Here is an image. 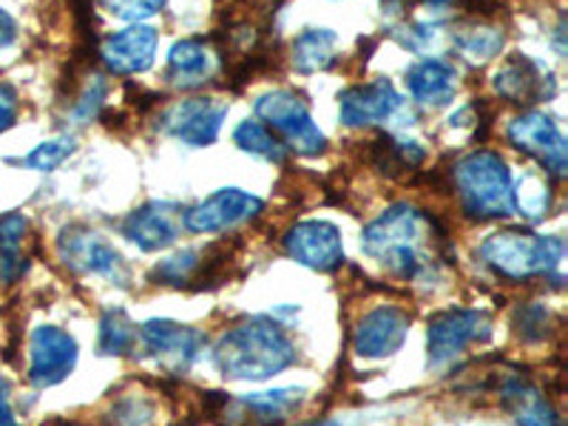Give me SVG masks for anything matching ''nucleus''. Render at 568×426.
I'll return each instance as SVG.
<instances>
[{"mask_svg":"<svg viewBox=\"0 0 568 426\" xmlns=\"http://www.w3.org/2000/svg\"><path fill=\"white\" fill-rule=\"evenodd\" d=\"M444 227L413 205H393L364 227L362 245L367 256L389 273L418 282L435 273L433 242H444Z\"/></svg>","mask_w":568,"mask_h":426,"instance_id":"f257e3e1","label":"nucleus"},{"mask_svg":"<svg viewBox=\"0 0 568 426\" xmlns=\"http://www.w3.org/2000/svg\"><path fill=\"white\" fill-rule=\"evenodd\" d=\"M296 362V344L278 322L253 316L236 324L213 347V364L231 382H267Z\"/></svg>","mask_w":568,"mask_h":426,"instance_id":"f03ea898","label":"nucleus"},{"mask_svg":"<svg viewBox=\"0 0 568 426\" xmlns=\"http://www.w3.org/2000/svg\"><path fill=\"white\" fill-rule=\"evenodd\" d=\"M478 256L495 276L506 282H529L535 276H551L566 256L560 236H537L524 227H509L486 236Z\"/></svg>","mask_w":568,"mask_h":426,"instance_id":"7ed1b4c3","label":"nucleus"},{"mask_svg":"<svg viewBox=\"0 0 568 426\" xmlns=\"http://www.w3.org/2000/svg\"><path fill=\"white\" fill-rule=\"evenodd\" d=\"M464 211L475 220H504L511 216V174L504 156L495 151H475L464 156L453 171Z\"/></svg>","mask_w":568,"mask_h":426,"instance_id":"20e7f679","label":"nucleus"},{"mask_svg":"<svg viewBox=\"0 0 568 426\" xmlns=\"http://www.w3.org/2000/svg\"><path fill=\"white\" fill-rule=\"evenodd\" d=\"M256 116L262 120L267 131H276L284 140V145L304 156L322 154L327 140H324L322 129L313 123V114L304 103L302 94L287 89L267 91L253 105Z\"/></svg>","mask_w":568,"mask_h":426,"instance_id":"39448f33","label":"nucleus"},{"mask_svg":"<svg viewBox=\"0 0 568 426\" xmlns=\"http://www.w3.org/2000/svg\"><path fill=\"white\" fill-rule=\"evenodd\" d=\"M491 336V318L484 311H469V307H449L438 316L429 318L426 329V353H429V367H446L453 364L460 353L471 344H484Z\"/></svg>","mask_w":568,"mask_h":426,"instance_id":"423d86ee","label":"nucleus"},{"mask_svg":"<svg viewBox=\"0 0 568 426\" xmlns=\"http://www.w3.org/2000/svg\"><path fill=\"white\" fill-rule=\"evenodd\" d=\"M136 342L142 349L169 373H185L191 364L200 358L205 349L207 338L202 336L200 329L187 327V324L169 322V318H151L136 329Z\"/></svg>","mask_w":568,"mask_h":426,"instance_id":"0eeeda50","label":"nucleus"},{"mask_svg":"<svg viewBox=\"0 0 568 426\" xmlns=\"http://www.w3.org/2000/svg\"><path fill=\"white\" fill-rule=\"evenodd\" d=\"M227 116V105L216 98H187L176 100L160 114V131L191 149H205L220 136Z\"/></svg>","mask_w":568,"mask_h":426,"instance_id":"6e6552de","label":"nucleus"},{"mask_svg":"<svg viewBox=\"0 0 568 426\" xmlns=\"http://www.w3.org/2000/svg\"><path fill=\"white\" fill-rule=\"evenodd\" d=\"M78 342L54 324H40L29 338V382L45 389L65 382L78 367Z\"/></svg>","mask_w":568,"mask_h":426,"instance_id":"1a4fd4ad","label":"nucleus"},{"mask_svg":"<svg viewBox=\"0 0 568 426\" xmlns=\"http://www.w3.org/2000/svg\"><path fill=\"white\" fill-rule=\"evenodd\" d=\"M60 258L71 271L85 273V276H105V278H125V262L116 253L111 242H105L98 231H91L85 225L63 227L58 240ZM123 284V282H120Z\"/></svg>","mask_w":568,"mask_h":426,"instance_id":"9d476101","label":"nucleus"},{"mask_svg":"<svg viewBox=\"0 0 568 426\" xmlns=\"http://www.w3.org/2000/svg\"><path fill=\"white\" fill-rule=\"evenodd\" d=\"M284 251L293 262L318 273H333L344 262L342 231L333 222L304 220L284 233Z\"/></svg>","mask_w":568,"mask_h":426,"instance_id":"9b49d317","label":"nucleus"},{"mask_svg":"<svg viewBox=\"0 0 568 426\" xmlns=\"http://www.w3.org/2000/svg\"><path fill=\"white\" fill-rule=\"evenodd\" d=\"M262 207L265 202L258 196L240 191V187H222L213 196L202 200L200 205L187 207L182 213V227L191 233H220L258 216Z\"/></svg>","mask_w":568,"mask_h":426,"instance_id":"f8f14e48","label":"nucleus"},{"mask_svg":"<svg viewBox=\"0 0 568 426\" xmlns=\"http://www.w3.org/2000/svg\"><path fill=\"white\" fill-rule=\"evenodd\" d=\"M509 142L517 151L535 156L546 165V171L555 176L566 174V136L557 129L551 116L540 114V111H526L524 116L511 120L509 131H506Z\"/></svg>","mask_w":568,"mask_h":426,"instance_id":"ddd939ff","label":"nucleus"},{"mask_svg":"<svg viewBox=\"0 0 568 426\" xmlns=\"http://www.w3.org/2000/svg\"><path fill=\"white\" fill-rule=\"evenodd\" d=\"M404 109V100L393 89L387 78L369 80V83L349 85L338 98V116L349 129H364V125L389 123Z\"/></svg>","mask_w":568,"mask_h":426,"instance_id":"4468645a","label":"nucleus"},{"mask_svg":"<svg viewBox=\"0 0 568 426\" xmlns=\"http://www.w3.org/2000/svg\"><path fill=\"white\" fill-rule=\"evenodd\" d=\"M409 313L393 307V304H384V307H375L367 316L358 322L353 336V349L362 358H387V355L398 353L400 344L407 342L409 336Z\"/></svg>","mask_w":568,"mask_h":426,"instance_id":"2eb2a0df","label":"nucleus"},{"mask_svg":"<svg viewBox=\"0 0 568 426\" xmlns=\"http://www.w3.org/2000/svg\"><path fill=\"white\" fill-rule=\"evenodd\" d=\"M156 45H160L156 29L145 27V23H134V27L109 34L103 40L100 60H103L111 74L131 78V74H142V71L151 69L156 58Z\"/></svg>","mask_w":568,"mask_h":426,"instance_id":"dca6fc26","label":"nucleus"},{"mask_svg":"<svg viewBox=\"0 0 568 426\" xmlns=\"http://www.w3.org/2000/svg\"><path fill=\"white\" fill-rule=\"evenodd\" d=\"M182 227L180 207L171 202H149V205L136 207L123 220V236L134 242L140 251L154 253L165 251L176 242Z\"/></svg>","mask_w":568,"mask_h":426,"instance_id":"f3484780","label":"nucleus"},{"mask_svg":"<svg viewBox=\"0 0 568 426\" xmlns=\"http://www.w3.org/2000/svg\"><path fill=\"white\" fill-rule=\"evenodd\" d=\"M491 85L504 100L517 105H531L546 100L555 91V83H551L549 74H542L529 58L524 54H515V58L506 60L500 69L495 71L491 78Z\"/></svg>","mask_w":568,"mask_h":426,"instance_id":"a211bd4d","label":"nucleus"},{"mask_svg":"<svg viewBox=\"0 0 568 426\" xmlns=\"http://www.w3.org/2000/svg\"><path fill=\"white\" fill-rule=\"evenodd\" d=\"M407 89L415 103L444 105L458 89V71L444 60H420L407 71Z\"/></svg>","mask_w":568,"mask_h":426,"instance_id":"6ab92c4d","label":"nucleus"},{"mask_svg":"<svg viewBox=\"0 0 568 426\" xmlns=\"http://www.w3.org/2000/svg\"><path fill=\"white\" fill-rule=\"evenodd\" d=\"M213 71V58L211 49L205 45V40L200 38H185L176 40L169 52V78L174 80L182 89H194L202 85L205 80H211L207 74Z\"/></svg>","mask_w":568,"mask_h":426,"instance_id":"aec40b11","label":"nucleus"},{"mask_svg":"<svg viewBox=\"0 0 568 426\" xmlns=\"http://www.w3.org/2000/svg\"><path fill=\"white\" fill-rule=\"evenodd\" d=\"M304 400L302 387L271 389V393H253L240 400V407L251 413V420L258 426H278L291 418Z\"/></svg>","mask_w":568,"mask_h":426,"instance_id":"412c9836","label":"nucleus"},{"mask_svg":"<svg viewBox=\"0 0 568 426\" xmlns=\"http://www.w3.org/2000/svg\"><path fill=\"white\" fill-rule=\"evenodd\" d=\"M338 38L329 29H304L296 40H293V65L302 74H316V71H327L336 63Z\"/></svg>","mask_w":568,"mask_h":426,"instance_id":"4be33fe9","label":"nucleus"},{"mask_svg":"<svg viewBox=\"0 0 568 426\" xmlns=\"http://www.w3.org/2000/svg\"><path fill=\"white\" fill-rule=\"evenodd\" d=\"M216 271V262L207 258L205 251H187L174 253V256L162 258L160 265L154 267V278H160L162 284H174V287H182V284H191L196 278H205V273Z\"/></svg>","mask_w":568,"mask_h":426,"instance_id":"5701e85b","label":"nucleus"},{"mask_svg":"<svg viewBox=\"0 0 568 426\" xmlns=\"http://www.w3.org/2000/svg\"><path fill=\"white\" fill-rule=\"evenodd\" d=\"M504 32L495 27H484V23H471V27L458 29L453 34V45L458 49V54L469 63H486V60L497 58L500 49H504Z\"/></svg>","mask_w":568,"mask_h":426,"instance_id":"b1692460","label":"nucleus"},{"mask_svg":"<svg viewBox=\"0 0 568 426\" xmlns=\"http://www.w3.org/2000/svg\"><path fill=\"white\" fill-rule=\"evenodd\" d=\"M511 205L524 213L526 220H546L551 211V187L540 174H524L511 185Z\"/></svg>","mask_w":568,"mask_h":426,"instance_id":"393cba45","label":"nucleus"},{"mask_svg":"<svg viewBox=\"0 0 568 426\" xmlns=\"http://www.w3.org/2000/svg\"><path fill=\"white\" fill-rule=\"evenodd\" d=\"M136 347V327L123 311H105L100 322V355H129Z\"/></svg>","mask_w":568,"mask_h":426,"instance_id":"a878e982","label":"nucleus"},{"mask_svg":"<svg viewBox=\"0 0 568 426\" xmlns=\"http://www.w3.org/2000/svg\"><path fill=\"white\" fill-rule=\"evenodd\" d=\"M233 142H236L245 154L262 156V160L267 162H284V156H287V151H284L282 142L273 136V131H267L265 125L256 123V120L240 123V129L233 131Z\"/></svg>","mask_w":568,"mask_h":426,"instance_id":"bb28decb","label":"nucleus"},{"mask_svg":"<svg viewBox=\"0 0 568 426\" xmlns=\"http://www.w3.org/2000/svg\"><path fill=\"white\" fill-rule=\"evenodd\" d=\"M74 149H78V145H74V136L69 134L54 136V140L40 142L38 149L23 160V165L32 171H54L60 169L71 154H74Z\"/></svg>","mask_w":568,"mask_h":426,"instance_id":"cd10ccee","label":"nucleus"},{"mask_svg":"<svg viewBox=\"0 0 568 426\" xmlns=\"http://www.w3.org/2000/svg\"><path fill=\"white\" fill-rule=\"evenodd\" d=\"M100 7L120 20L142 23V20H149L151 14L160 12L165 7V0H100Z\"/></svg>","mask_w":568,"mask_h":426,"instance_id":"c85d7f7f","label":"nucleus"},{"mask_svg":"<svg viewBox=\"0 0 568 426\" xmlns=\"http://www.w3.org/2000/svg\"><path fill=\"white\" fill-rule=\"evenodd\" d=\"M515 327L526 342H540L549 333V311L540 304H526L515 313Z\"/></svg>","mask_w":568,"mask_h":426,"instance_id":"c756f323","label":"nucleus"},{"mask_svg":"<svg viewBox=\"0 0 568 426\" xmlns=\"http://www.w3.org/2000/svg\"><path fill=\"white\" fill-rule=\"evenodd\" d=\"M103 100H105V80L103 74H91L89 85H85L83 98L78 100V105H74V120L78 123H89V120H94V116L100 114V109H103Z\"/></svg>","mask_w":568,"mask_h":426,"instance_id":"7c9ffc66","label":"nucleus"},{"mask_svg":"<svg viewBox=\"0 0 568 426\" xmlns=\"http://www.w3.org/2000/svg\"><path fill=\"white\" fill-rule=\"evenodd\" d=\"M29 231V220L23 213H7L0 220V247H20Z\"/></svg>","mask_w":568,"mask_h":426,"instance_id":"2f4dec72","label":"nucleus"},{"mask_svg":"<svg viewBox=\"0 0 568 426\" xmlns=\"http://www.w3.org/2000/svg\"><path fill=\"white\" fill-rule=\"evenodd\" d=\"M27 271V262L20 256V247H0V284L18 282Z\"/></svg>","mask_w":568,"mask_h":426,"instance_id":"473e14b6","label":"nucleus"},{"mask_svg":"<svg viewBox=\"0 0 568 426\" xmlns=\"http://www.w3.org/2000/svg\"><path fill=\"white\" fill-rule=\"evenodd\" d=\"M18 116V91L9 83H0V131H7Z\"/></svg>","mask_w":568,"mask_h":426,"instance_id":"72a5a7b5","label":"nucleus"},{"mask_svg":"<svg viewBox=\"0 0 568 426\" xmlns=\"http://www.w3.org/2000/svg\"><path fill=\"white\" fill-rule=\"evenodd\" d=\"M0 426H20L14 418L12 398H9V382L0 375Z\"/></svg>","mask_w":568,"mask_h":426,"instance_id":"f704fd0d","label":"nucleus"},{"mask_svg":"<svg viewBox=\"0 0 568 426\" xmlns=\"http://www.w3.org/2000/svg\"><path fill=\"white\" fill-rule=\"evenodd\" d=\"M14 38H18V23H14V18L7 9H0V49L12 45Z\"/></svg>","mask_w":568,"mask_h":426,"instance_id":"c9c22d12","label":"nucleus"},{"mask_svg":"<svg viewBox=\"0 0 568 426\" xmlns=\"http://www.w3.org/2000/svg\"><path fill=\"white\" fill-rule=\"evenodd\" d=\"M302 426H338L336 420H313V424H302Z\"/></svg>","mask_w":568,"mask_h":426,"instance_id":"e433bc0d","label":"nucleus"}]
</instances>
